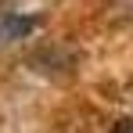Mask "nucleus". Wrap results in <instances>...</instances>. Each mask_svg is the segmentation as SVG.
Returning a JSON list of instances; mask_svg holds the SVG:
<instances>
[{
  "mask_svg": "<svg viewBox=\"0 0 133 133\" xmlns=\"http://www.w3.org/2000/svg\"><path fill=\"white\" fill-rule=\"evenodd\" d=\"M111 133H133V119H119V122H111Z\"/></svg>",
  "mask_w": 133,
  "mask_h": 133,
  "instance_id": "obj_2",
  "label": "nucleus"
},
{
  "mask_svg": "<svg viewBox=\"0 0 133 133\" xmlns=\"http://www.w3.org/2000/svg\"><path fill=\"white\" fill-rule=\"evenodd\" d=\"M36 29L32 18H25V15H11V11H4L0 15V43H11V40H22Z\"/></svg>",
  "mask_w": 133,
  "mask_h": 133,
  "instance_id": "obj_1",
  "label": "nucleus"
}]
</instances>
